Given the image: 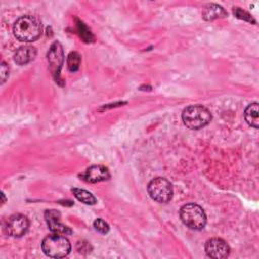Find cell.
<instances>
[{"instance_id": "cell-1", "label": "cell", "mask_w": 259, "mask_h": 259, "mask_svg": "<svg viewBox=\"0 0 259 259\" xmlns=\"http://www.w3.org/2000/svg\"><path fill=\"white\" fill-rule=\"evenodd\" d=\"M42 26L40 20L32 15L19 17L13 25V33L20 41H34L41 34Z\"/></svg>"}, {"instance_id": "cell-2", "label": "cell", "mask_w": 259, "mask_h": 259, "mask_svg": "<svg viewBox=\"0 0 259 259\" xmlns=\"http://www.w3.org/2000/svg\"><path fill=\"white\" fill-rule=\"evenodd\" d=\"M44 253L51 258H62L71 251V244L63 234H51L47 236L41 243Z\"/></svg>"}, {"instance_id": "cell-3", "label": "cell", "mask_w": 259, "mask_h": 259, "mask_svg": "<svg viewBox=\"0 0 259 259\" xmlns=\"http://www.w3.org/2000/svg\"><path fill=\"white\" fill-rule=\"evenodd\" d=\"M183 123L190 130H199L211 120L210 111L199 104L189 105L182 112Z\"/></svg>"}, {"instance_id": "cell-4", "label": "cell", "mask_w": 259, "mask_h": 259, "mask_svg": "<svg viewBox=\"0 0 259 259\" xmlns=\"http://www.w3.org/2000/svg\"><path fill=\"white\" fill-rule=\"evenodd\" d=\"M180 219L182 223L192 230H201L206 224L204 210L195 203H187L180 209Z\"/></svg>"}, {"instance_id": "cell-5", "label": "cell", "mask_w": 259, "mask_h": 259, "mask_svg": "<svg viewBox=\"0 0 259 259\" xmlns=\"http://www.w3.org/2000/svg\"><path fill=\"white\" fill-rule=\"evenodd\" d=\"M148 192L151 198L160 203H166L173 196V188L171 183L163 177H156L150 181Z\"/></svg>"}, {"instance_id": "cell-6", "label": "cell", "mask_w": 259, "mask_h": 259, "mask_svg": "<svg viewBox=\"0 0 259 259\" xmlns=\"http://www.w3.org/2000/svg\"><path fill=\"white\" fill-rule=\"evenodd\" d=\"M29 226L28 219L21 213H14L6 222V232L11 237H21L23 236Z\"/></svg>"}, {"instance_id": "cell-7", "label": "cell", "mask_w": 259, "mask_h": 259, "mask_svg": "<svg viewBox=\"0 0 259 259\" xmlns=\"http://www.w3.org/2000/svg\"><path fill=\"white\" fill-rule=\"evenodd\" d=\"M205 252L210 258L224 259L229 256L230 247L223 239L212 238L205 243Z\"/></svg>"}, {"instance_id": "cell-8", "label": "cell", "mask_w": 259, "mask_h": 259, "mask_svg": "<svg viewBox=\"0 0 259 259\" xmlns=\"http://www.w3.org/2000/svg\"><path fill=\"white\" fill-rule=\"evenodd\" d=\"M48 61L50 64L51 71L57 80L59 78L60 74V69L63 65L64 61V53H63V48L62 45L59 41H55L48 53Z\"/></svg>"}, {"instance_id": "cell-9", "label": "cell", "mask_w": 259, "mask_h": 259, "mask_svg": "<svg viewBox=\"0 0 259 259\" xmlns=\"http://www.w3.org/2000/svg\"><path fill=\"white\" fill-rule=\"evenodd\" d=\"M45 219L49 226V229L52 232L58 233V234H63V235L72 233V230L69 227H67L61 223V221H60L61 214L59 211H57L55 209H49L45 212Z\"/></svg>"}, {"instance_id": "cell-10", "label": "cell", "mask_w": 259, "mask_h": 259, "mask_svg": "<svg viewBox=\"0 0 259 259\" xmlns=\"http://www.w3.org/2000/svg\"><path fill=\"white\" fill-rule=\"evenodd\" d=\"M109 176H110V174H109L107 168H105L104 166H101V165H93V166L89 167L81 175L83 180L90 182V183H96V182L107 180L109 178Z\"/></svg>"}, {"instance_id": "cell-11", "label": "cell", "mask_w": 259, "mask_h": 259, "mask_svg": "<svg viewBox=\"0 0 259 259\" xmlns=\"http://www.w3.org/2000/svg\"><path fill=\"white\" fill-rule=\"evenodd\" d=\"M36 56L35 48L31 46L20 47L14 54V61L18 65H26L31 62Z\"/></svg>"}, {"instance_id": "cell-12", "label": "cell", "mask_w": 259, "mask_h": 259, "mask_svg": "<svg viewBox=\"0 0 259 259\" xmlns=\"http://www.w3.org/2000/svg\"><path fill=\"white\" fill-rule=\"evenodd\" d=\"M258 103L254 102L247 106L244 112V117L247 123L254 128H258L259 126V113H258Z\"/></svg>"}, {"instance_id": "cell-13", "label": "cell", "mask_w": 259, "mask_h": 259, "mask_svg": "<svg viewBox=\"0 0 259 259\" xmlns=\"http://www.w3.org/2000/svg\"><path fill=\"white\" fill-rule=\"evenodd\" d=\"M226 10L218 4H208L202 11V16L205 20H213L215 18L227 16Z\"/></svg>"}, {"instance_id": "cell-14", "label": "cell", "mask_w": 259, "mask_h": 259, "mask_svg": "<svg viewBox=\"0 0 259 259\" xmlns=\"http://www.w3.org/2000/svg\"><path fill=\"white\" fill-rule=\"evenodd\" d=\"M72 192L78 200H80L81 202H83L85 204H95L96 203V198L94 197V195L85 189L73 188Z\"/></svg>"}, {"instance_id": "cell-15", "label": "cell", "mask_w": 259, "mask_h": 259, "mask_svg": "<svg viewBox=\"0 0 259 259\" xmlns=\"http://www.w3.org/2000/svg\"><path fill=\"white\" fill-rule=\"evenodd\" d=\"M80 62H81V56L77 52L70 53V55L68 56V60H67L68 69L71 72H76L79 69Z\"/></svg>"}, {"instance_id": "cell-16", "label": "cell", "mask_w": 259, "mask_h": 259, "mask_svg": "<svg viewBox=\"0 0 259 259\" xmlns=\"http://www.w3.org/2000/svg\"><path fill=\"white\" fill-rule=\"evenodd\" d=\"M93 226H94V229L101 234H107L109 232L108 224L102 219H96L93 223Z\"/></svg>"}, {"instance_id": "cell-17", "label": "cell", "mask_w": 259, "mask_h": 259, "mask_svg": "<svg viewBox=\"0 0 259 259\" xmlns=\"http://www.w3.org/2000/svg\"><path fill=\"white\" fill-rule=\"evenodd\" d=\"M234 13H235V15H236L238 18H241V19H244V20H247V21H253V22H254V20L252 19L251 15H250L248 12H246V11L240 9V8H236V9L234 10Z\"/></svg>"}, {"instance_id": "cell-18", "label": "cell", "mask_w": 259, "mask_h": 259, "mask_svg": "<svg viewBox=\"0 0 259 259\" xmlns=\"http://www.w3.org/2000/svg\"><path fill=\"white\" fill-rule=\"evenodd\" d=\"M9 75V69L8 66L5 64V62L1 63V82L4 83Z\"/></svg>"}]
</instances>
